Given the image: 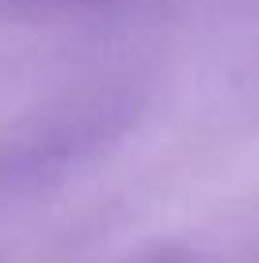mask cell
I'll return each mask as SVG.
<instances>
[{"label":"cell","instance_id":"1","mask_svg":"<svg viewBox=\"0 0 259 263\" xmlns=\"http://www.w3.org/2000/svg\"><path fill=\"white\" fill-rule=\"evenodd\" d=\"M38 4H103V0H38Z\"/></svg>","mask_w":259,"mask_h":263}]
</instances>
